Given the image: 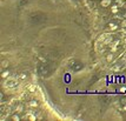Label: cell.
<instances>
[{
  "label": "cell",
  "instance_id": "1",
  "mask_svg": "<svg viewBox=\"0 0 126 121\" xmlns=\"http://www.w3.org/2000/svg\"><path fill=\"white\" fill-rule=\"evenodd\" d=\"M112 4V0H101L100 1V6L101 7H110Z\"/></svg>",
  "mask_w": 126,
  "mask_h": 121
},
{
  "label": "cell",
  "instance_id": "2",
  "mask_svg": "<svg viewBox=\"0 0 126 121\" xmlns=\"http://www.w3.org/2000/svg\"><path fill=\"white\" fill-rule=\"evenodd\" d=\"M0 66H1V71H2V69H6V68L10 66V61L4 59V60L1 61V65H0Z\"/></svg>",
  "mask_w": 126,
  "mask_h": 121
},
{
  "label": "cell",
  "instance_id": "3",
  "mask_svg": "<svg viewBox=\"0 0 126 121\" xmlns=\"http://www.w3.org/2000/svg\"><path fill=\"white\" fill-rule=\"evenodd\" d=\"M81 68H83V64H81V62H75V65L72 66V69L75 71V72H77V71H80Z\"/></svg>",
  "mask_w": 126,
  "mask_h": 121
},
{
  "label": "cell",
  "instance_id": "4",
  "mask_svg": "<svg viewBox=\"0 0 126 121\" xmlns=\"http://www.w3.org/2000/svg\"><path fill=\"white\" fill-rule=\"evenodd\" d=\"M107 26H108L107 28H108L110 31H116V29H118V25H117L116 22H110Z\"/></svg>",
  "mask_w": 126,
  "mask_h": 121
},
{
  "label": "cell",
  "instance_id": "5",
  "mask_svg": "<svg viewBox=\"0 0 126 121\" xmlns=\"http://www.w3.org/2000/svg\"><path fill=\"white\" fill-rule=\"evenodd\" d=\"M14 111H15V113H22L24 112V106L21 105V103H19V105H17L15 106V108H14Z\"/></svg>",
  "mask_w": 126,
  "mask_h": 121
},
{
  "label": "cell",
  "instance_id": "6",
  "mask_svg": "<svg viewBox=\"0 0 126 121\" xmlns=\"http://www.w3.org/2000/svg\"><path fill=\"white\" fill-rule=\"evenodd\" d=\"M8 75H10V71H8L7 68H6V69H2V73H1V78H2V79H6Z\"/></svg>",
  "mask_w": 126,
  "mask_h": 121
},
{
  "label": "cell",
  "instance_id": "7",
  "mask_svg": "<svg viewBox=\"0 0 126 121\" xmlns=\"http://www.w3.org/2000/svg\"><path fill=\"white\" fill-rule=\"evenodd\" d=\"M6 82L7 84H5V85H6L7 87H14V86L17 85V82L14 80H8V81H6Z\"/></svg>",
  "mask_w": 126,
  "mask_h": 121
},
{
  "label": "cell",
  "instance_id": "8",
  "mask_svg": "<svg viewBox=\"0 0 126 121\" xmlns=\"http://www.w3.org/2000/svg\"><path fill=\"white\" fill-rule=\"evenodd\" d=\"M20 119H21V118H20L19 113H15V114L11 115V120H13V121H19Z\"/></svg>",
  "mask_w": 126,
  "mask_h": 121
},
{
  "label": "cell",
  "instance_id": "9",
  "mask_svg": "<svg viewBox=\"0 0 126 121\" xmlns=\"http://www.w3.org/2000/svg\"><path fill=\"white\" fill-rule=\"evenodd\" d=\"M119 8H120V7L118 6V5H113V6L111 7V12H112V13H118Z\"/></svg>",
  "mask_w": 126,
  "mask_h": 121
},
{
  "label": "cell",
  "instance_id": "10",
  "mask_svg": "<svg viewBox=\"0 0 126 121\" xmlns=\"http://www.w3.org/2000/svg\"><path fill=\"white\" fill-rule=\"evenodd\" d=\"M38 101H35V100H33V101H31L30 102V106H32V107H38Z\"/></svg>",
  "mask_w": 126,
  "mask_h": 121
},
{
  "label": "cell",
  "instance_id": "11",
  "mask_svg": "<svg viewBox=\"0 0 126 121\" xmlns=\"http://www.w3.org/2000/svg\"><path fill=\"white\" fill-rule=\"evenodd\" d=\"M116 5H118L119 7H123V5H124V0H116Z\"/></svg>",
  "mask_w": 126,
  "mask_h": 121
},
{
  "label": "cell",
  "instance_id": "12",
  "mask_svg": "<svg viewBox=\"0 0 126 121\" xmlns=\"http://www.w3.org/2000/svg\"><path fill=\"white\" fill-rule=\"evenodd\" d=\"M26 118H27V119H28V120H32V121H33V120H37V118H35V116H34V115H32V114L27 115Z\"/></svg>",
  "mask_w": 126,
  "mask_h": 121
},
{
  "label": "cell",
  "instance_id": "13",
  "mask_svg": "<svg viewBox=\"0 0 126 121\" xmlns=\"http://www.w3.org/2000/svg\"><path fill=\"white\" fill-rule=\"evenodd\" d=\"M112 59H113V54H108V55L106 56V60L107 61H111Z\"/></svg>",
  "mask_w": 126,
  "mask_h": 121
},
{
  "label": "cell",
  "instance_id": "14",
  "mask_svg": "<svg viewBox=\"0 0 126 121\" xmlns=\"http://www.w3.org/2000/svg\"><path fill=\"white\" fill-rule=\"evenodd\" d=\"M121 26L123 27H126V19L124 21H121Z\"/></svg>",
  "mask_w": 126,
  "mask_h": 121
},
{
  "label": "cell",
  "instance_id": "15",
  "mask_svg": "<svg viewBox=\"0 0 126 121\" xmlns=\"http://www.w3.org/2000/svg\"><path fill=\"white\" fill-rule=\"evenodd\" d=\"M25 78H26V74L25 73H22L21 75H20V79H25Z\"/></svg>",
  "mask_w": 126,
  "mask_h": 121
},
{
  "label": "cell",
  "instance_id": "16",
  "mask_svg": "<svg viewBox=\"0 0 126 121\" xmlns=\"http://www.w3.org/2000/svg\"><path fill=\"white\" fill-rule=\"evenodd\" d=\"M125 19H126V13H125Z\"/></svg>",
  "mask_w": 126,
  "mask_h": 121
},
{
  "label": "cell",
  "instance_id": "17",
  "mask_svg": "<svg viewBox=\"0 0 126 121\" xmlns=\"http://www.w3.org/2000/svg\"><path fill=\"white\" fill-rule=\"evenodd\" d=\"M125 7H126V4H125Z\"/></svg>",
  "mask_w": 126,
  "mask_h": 121
},
{
  "label": "cell",
  "instance_id": "18",
  "mask_svg": "<svg viewBox=\"0 0 126 121\" xmlns=\"http://www.w3.org/2000/svg\"><path fill=\"white\" fill-rule=\"evenodd\" d=\"M124 1H126V0H124Z\"/></svg>",
  "mask_w": 126,
  "mask_h": 121
}]
</instances>
